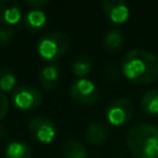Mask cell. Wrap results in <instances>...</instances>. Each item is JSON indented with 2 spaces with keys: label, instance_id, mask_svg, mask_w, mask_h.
Masks as SVG:
<instances>
[{
  "label": "cell",
  "instance_id": "obj_1",
  "mask_svg": "<svg viewBox=\"0 0 158 158\" xmlns=\"http://www.w3.org/2000/svg\"><path fill=\"white\" fill-rule=\"evenodd\" d=\"M121 70L135 84H149L158 78V57L144 49H131L121 60Z\"/></svg>",
  "mask_w": 158,
  "mask_h": 158
},
{
  "label": "cell",
  "instance_id": "obj_2",
  "mask_svg": "<svg viewBox=\"0 0 158 158\" xmlns=\"http://www.w3.org/2000/svg\"><path fill=\"white\" fill-rule=\"evenodd\" d=\"M126 142L133 158H158V126L136 125L127 132Z\"/></svg>",
  "mask_w": 158,
  "mask_h": 158
},
{
  "label": "cell",
  "instance_id": "obj_3",
  "mask_svg": "<svg viewBox=\"0 0 158 158\" xmlns=\"http://www.w3.org/2000/svg\"><path fill=\"white\" fill-rule=\"evenodd\" d=\"M69 47V37L62 31H52L41 37L37 43V52L42 59L49 63L57 60L67 52Z\"/></svg>",
  "mask_w": 158,
  "mask_h": 158
},
{
  "label": "cell",
  "instance_id": "obj_4",
  "mask_svg": "<svg viewBox=\"0 0 158 158\" xmlns=\"http://www.w3.org/2000/svg\"><path fill=\"white\" fill-rule=\"evenodd\" d=\"M11 101L19 110H33L43 102L42 93L35 86L21 85L11 93Z\"/></svg>",
  "mask_w": 158,
  "mask_h": 158
},
{
  "label": "cell",
  "instance_id": "obj_5",
  "mask_svg": "<svg viewBox=\"0 0 158 158\" xmlns=\"http://www.w3.org/2000/svg\"><path fill=\"white\" fill-rule=\"evenodd\" d=\"M133 115V104L126 98L112 100L105 110V117L114 126L127 123Z\"/></svg>",
  "mask_w": 158,
  "mask_h": 158
},
{
  "label": "cell",
  "instance_id": "obj_6",
  "mask_svg": "<svg viewBox=\"0 0 158 158\" xmlns=\"http://www.w3.org/2000/svg\"><path fill=\"white\" fill-rule=\"evenodd\" d=\"M28 132L41 143H49L57 133L56 123L46 116H36L28 122Z\"/></svg>",
  "mask_w": 158,
  "mask_h": 158
},
{
  "label": "cell",
  "instance_id": "obj_7",
  "mask_svg": "<svg viewBox=\"0 0 158 158\" xmlns=\"http://www.w3.org/2000/svg\"><path fill=\"white\" fill-rule=\"evenodd\" d=\"M70 95L74 100L81 102V104H85V105H90V104H94L98 101L99 89L91 80L80 78V79H77L72 84Z\"/></svg>",
  "mask_w": 158,
  "mask_h": 158
},
{
  "label": "cell",
  "instance_id": "obj_8",
  "mask_svg": "<svg viewBox=\"0 0 158 158\" xmlns=\"http://www.w3.org/2000/svg\"><path fill=\"white\" fill-rule=\"evenodd\" d=\"M101 7L105 15L114 23H123L130 16V9L123 0H104Z\"/></svg>",
  "mask_w": 158,
  "mask_h": 158
},
{
  "label": "cell",
  "instance_id": "obj_9",
  "mask_svg": "<svg viewBox=\"0 0 158 158\" xmlns=\"http://www.w3.org/2000/svg\"><path fill=\"white\" fill-rule=\"evenodd\" d=\"M22 19L21 6L16 0H0V22L15 25Z\"/></svg>",
  "mask_w": 158,
  "mask_h": 158
},
{
  "label": "cell",
  "instance_id": "obj_10",
  "mask_svg": "<svg viewBox=\"0 0 158 158\" xmlns=\"http://www.w3.org/2000/svg\"><path fill=\"white\" fill-rule=\"evenodd\" d=\"M41 85L47 90L52 91L57 88L59 83V67L57 63H49L44 65L40 72Z\"/></svg>",
  "mask_w": 158,
  "mask_h": 158
},
{
  "label": "cell",
  "instance_id": "obj_11",
  "mask_svg": "<svg viewBox=\"0 0 158 158\" xmlns=\"http://www.w3.org/2000/svg\"><path fill=\"white\" fill-rule=\"evenodd\" d=\"M47 15L42 10H30L22 17V26L30 32L40 31L46 26Z\"/></svg>",
  "mask_w": 158,
  "mask_h": 158
},
{
  "label": "cell",
  "instance_id": "obj_12",
  "mask_svg": "<svg viewBox=\"0 0 158 158\" xmlns=\"http://www.w3.org/2000/svg\"><path fill=\"white\" fill-rule=\"evenodd\" d=\"M109 136V128L102 122H93L85 131V139L91 144L102 143Z\"/></svg>",
  "mask_w": 158,
  "mask_h": 158
},
{
  "label": "cell",
  "instance_id": "obj_13",
  "mask_svg": "<svg viewBox=\"0 0 158 158\" xmlns=\"http://www.w3.org/2000/svg\"><path fill=\"white\" fill-rule=\"evenodd\" d=\"M32 149L30 144L22 141L10 142L5 149L4 158H31Z\"/></svg>",
  "mask_w": 158,
  "mask_h": 158
},
{
  "label": "cell",
  "instance_id": "obj_14",
  "mask_svg": "<svg viewBox=\"0 0 158 158\" xmlns=\"http://www.w3.org/2000/svg\"><path fill=\"white\" fill-rule=\"evenodd\" d=\"M123 44V33L117 30L112 28L109 30L102 40V46L107 53H116Z\"/></svg>",
  "mask_w": 158,
  "mask_h": 158
},
{
  "label": "cell",
  "instance_id": "obj_15",
  "mask_svg": "<svg viewBox=\"0 0 158 158\" xmlns=\"http://www.w3.org/2000/svg\"><path fill=\"white\" fill-rule=\"evenodd\" d=\"M93 68V59L88 54H79L74 58L72 63V72L75 77L83 78L85 77Z\"/></svg>",
  "mask_w": 158,
  "mask_h": 158
},
{
  "label": "cell",
  "instance_id": "obj_16",
  "mask_svg": "<svg viewBox=\"0 0 158 158\" xmlns=\"http://www.w3.org/2000/svg\"><path fill=\"white\" fill-rule=\"evenodd\" d=\"M64 158H88V152L84 146L77 139H68L63 144Z\"/></svg>",
  "mask_w": 158,
  "mask_h": 158
},
{
  "label": "cell",
  "instance_id": "obj_17",
  "mask_svg": "<svg viewBox=\"0 0 158 158\" xmlns=\"http://www.w3.org/2000/svg\"><path fill=\"white\" fill-rule=\"evenodd\" d=\"M141 106L143 111L149 115L158 114V89L148 90L141 99Z\"/></svg>",
  "mask_w": 158,
  "mask_h": 158
},
{
  "label": "cell",
  "instance_id": "obj_18",
  "mask_svg": "<svg viewBox=\"0 0 158 158\" xmlns=\"http://www.w3.org/2000/svg\"><path fill=\"white\" fill-rule=\"evenodd\" d=\"M16 85V75L15 73L6 67L0 68V90L1 91H11Z\"/></svg>",
  "mask_w": 158,
  "mask_h": 158
},
{
  "label": "cell",
  "instance_id": "obj_19",
  "mask_svg": "<svg viewBox=\"0 0 158 158\" xmlns=\"http://www.w3.org/2000/svg\"><path fill=\"white\" fill-rule=\"evenodd\" d=\"M14 36H15V31L12 27L10 26L0 27V47L7 46L12 41Z\"/></svg>",
  "mask_w": 158,
  "mask_h": 158
},
{
  "label": "cell",
  "instance_id": "obj_20",
  "mask_svg": "<svg viewBox=\"0 0 158 158\" xmlns=\"http://www.w3.org/2000/svg\"><path fill=\"white\" fill-rule=\"evenodd\" d=\"M9 110V99L5 96V94L0 93V121L5 117Z\"/></svg>",
  "mask_w": 158,
  "mask_h": 158
},
{
  "label": "cell",
  "instance_id": "obj_21",
  "mask_svg": "<svg viewBox=\"0 0 158 158\" xmlns=\"http://www.w3.org/2000/svg\"><path fill=\"white\" fill-rule=\"evenodd\" d=\"M48 1L44 0H30L26 1V5H28L31 7V10H42L44 6H47Z\"/></svg>",
  "mask_w": 158,
  "mask_h": 158
},
{
  "label": "cell",
  "instance_id": "obj_22",
  "mask_svg": "<svg viewBox=\"0 0 158 158\" xmlns=\"http://www.w3.org/2000/svg\"><path fill=\"white\" fill-rule=\"evenodd\" d=\"M4 133H5V130H4V127H2V126H0V138L4 136Z\"/></svg>",
  "mask_w": 158,
  "mask_h": 158
}]
</instances>
